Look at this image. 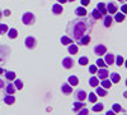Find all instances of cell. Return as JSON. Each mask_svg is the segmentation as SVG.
Returning <instances> with one entry per match:
<instances>
[{
    "mask_svg": "<svg viewBox=\"0 0 127 115\" xmlns=\"http://www.w3.org/2000/svg\"><path fill=\"white\" fill-rule=\"evenodd\" d=\"M97 69H98L97 65H90V67H89V72L93 73V74H95V73H97Z\"/></svg>",
    "mask_w": 127,
    "mask_h": 115,
    "instance_id": "ab89813d",
    "label": "cell"
},
{
    "mask_svg": "<svg viewBox=\"0 0 127 115\" xmlns=\"http://www.w3.org/2000/svg\"><path fill=\"white\" fill-rule=\"evenodd\" d=\"M34 20H36L34 14H33V13H31V12H26V13L23 14V17H22V22H23L24 24H27V26L33 24V23H34Z\"/></svg>",
    "mask_w": 127,
    "mask_h": 115,
    "instance_id": "7a4b0ae2",
    "label": "cell"
},
{
    "mask_svg": "<svg viewBox=\"0 0 127 115\" xmlns=\"http://www.w3.org/2000/svg\"><path fill=\"white\" fill-rule=\"evenodd\" d=\"M92 18H93V19H95V20H98V19H100V18H102V14H100V12H99V10H98L97 8H95V9L93 10V12H92Z\"/></svg>",
    "mask_w": 127,
    "mask_h": 115,
    "instance_id": "83f0119b",
    "label": "cell"
},
{
    "mask_svg": "<svg viewBox=\"0 0 127 115\" xmlns=\"http://www.w3.org/2000/svg\"><path fill=\"white\" fill-rule=\"evenodd\" d=\"M88 113H89V110H88V109H85V108H81V109H80V110H79L76 114H79V115H83V114H88Z\"/></svg>",
    "mask_w": 127,
    "mask_h": 115,
    "instance_id": "f35d334b",
    "label": "cell"
},
{
    "mask_svg": "<svg viewBox=\"0 0 127 115\" xmlns=\"http://www.w3.org/2000/svg\"><path fill=\"white\" fill-rule=\"evenodd\" d=\"M8 26L6 24H0V35H1V33H6L8 32Z\"/></svg>",
    "mask_w": 127,
    "mask_h": 115,
    "instance_id": "8d00e7d4",
    "label": "cell"
},
{
    "mask_svg": "<svg viewBox=\"0 0 127 115\" xmlns=\"http://www.w3.org/2000/svg\"><path fill=\"white\" fill-rule=\"evenodd\" d=\"M89 85H90L92 87H97V86L99 85V79H98L97 77H92V78L89 79Z\"/></svg>",
    "mask_w": 127,
    "mask_h": 115,
    "instance_id": "f546056e",
    "label": "cell"
},
{
    "mask_svg": "<svg viewBox=\"0 0 127 115\" xmlns=\"http://www.w3.org/2000/svg\"><path fill=\"white\" fill-rule=\"evenodd\" d=\"M8 36H9V38H15L17 36H18V31L15 29V28H10V29H8Z\"/></svg>",
    "mask_w": 127,
    "mask_h": 115,
    "instance_id": "484cf974",
    "label": "cell"
},
{
    "mask_svg": "<svg viewBox=\"0 0 127 115\" xmlns=\"http://www.w3.org/2000/svg\"><path fill=\"white\" fill-rule=\"evenodd\" d=\"M93 28V22L92 18L88 19L85 17H78L69 22L66 27V33L72 41H78L85 35H89V32Z\"/></svg>",
    "mask_w": 127,
    "mask_h": 115,
    "instance_id": "6da1fadb",
    "label": "cell"
},
{
    "mask_svg": "<svg viewBox=\"0 0 127 115\" xmlns=\"http://www.w3.org/2000/svg\"><path fill=\"white\" fill-rule=\"evenodd\" d=\"M1 73H4V69H3V68H0V74H1Z\"/></svg>",
    "mask_w": 127,
    "mask_h": 115,
    "instance_id": "7dc6e473",
    "label": "cell"
},
{
    "mask_svg": "<svg viewBox=\"0 0 127 115\" xmlns=\"http://www.w3.org/2000/svg\"><path fill=\"white\" fill-rule=\"evenodd\" d=\"M103 17H104V20H103L104 27H111V26H112V22H113L112 15H111V14H105V15H103Z\"/></svg>",
    "mask_w": 127,
    "mask_h": 115,
    "instance_id": "5bb4252c",
    "label": "cell"
},
{
    "mask_svg": "<svg viewBox=\"0 0 127 115\" xmlns=\"http://www.w3.org/2000/svg\"><path fill=\"white\" fill-rule=\"evenodd\" d=\"M67 82H69L70 86H78L79 85V78L76 76H70L67 78Z\"/></svg>",
    "mask_w": 127,
    "mask_h": 115,
    "instance_id": "ac0fdd59",
    "label": "cell"
},
{
    "mask_svg": "<svg viewBox=\"0 0 127 115\" xmlns=\"http://www.w3.org/2000/svg\"><path fill=\"white\" fill-rule=\"evenodd\" d=\"M3 13H4V15H5V17H9V15H10V13H12V12H10L9 9H6V10H4Z\"/></svg>",
    "mask_w": 127,
    "mask_h": 115,
    "instance_id": "b9f144b4",
    "label": "cell"
},
{
    "mask_svg": "<svg viewBox=\"0 0 127 115\" xmlns=\"http://www.w3.org/2000/svg\"><path fill=\"white\" fill-rule=\"evenodd\" d=\"M4 86H5L4 81H3V79H0V90H1V88H4Z\"/></svg>",
    "mask_w": 127,
    "mask_h": 115,
    "instance_id": "7bdbcfd3",
    "label": "cell"
},
{
    "mask_svg": "<svg viewBox=\"0 0 127 115\" xmlns=\"http://www.w3.org/2000/svg\"><path fill=\"white\" fill-rule=\"evenodd\" d=\"M105 53H107V47H105L104 45L99 44V45H95V46H94V54H95V55L102 56V55H104Z\"/></svg>",
    "mask_w": 127,
    "mask_h": 115,
    "instance_id": "277c9868",
    "label": "cell"
},
{
    "mask_svg": "<svg viewBox=\"0 0 127 115\" xmlns=\"http://www.w3.org/2000/svg\"><path fill=\"white\" fill-rule=\"evenodd\" d=\"M95 93H97L98 96H100V97H104V96H107V90L105 88H103V87H95Z\"/></svg>",
    "mask_w": 127,
    "mask_h": 115,
    "instance_id": "ffe728a7",
    "label": "cell"
},
{
    "mask_svg": "<svg viewBox=\"0 0 127 115\" xmlns=\"http://www.w3.org/2000/svg\"><path fill=\"white\" fill-rule=\"evenodd\" d=\"M122 12H123V13H126V4H123V5H122Z\"/></svg>",
    "mask_w": 127,
    "mask_h": 115,
    "instance_id": "f6af8a7d",
    "label": "cell"
},
{
    "mask_svg": "<svg viewBox=\"0 0 127 115\" xmlns=\"http://www.w3.org/2000/svg\"><path fill=\"white\" fill-rule=\"evenodd\" d=\"M24 44H26V47H28V49H34L36 45H37V41H36L34 37L28 36V37L24 40Z\"/></svg>",
    "mask_w": 127,
    "mask_h": 115,
    "instance_id": "5b68a950",
    "label": "cell"
},
{
    "mask_svg": "<svg viewBox=\"0 0 127 115\" xmlns=\"http://www.w3.org/2000/svg\"><path fill=\"white\" fill-rule=\"evenodd\" d=\"M62 67L65 69H71L74 67V60L70 58V56H66L62 59Z\"/></svg>",
    "mask_w": 127,
    "mask_h": 115,
    "instance_id": "52a82bcc",
    "label": "cell"
},
{
    "mask_svg": "<svg viewBox=\"0 0 127 115\" xmlns=\"http://www.w3.org/2000/svg\"><path fill=\"white\" fill-rule=\"evenodd\" d=\"M10 53V49L9 47H6V46H0V63L1 61H4L5 59H6V56H8V54Z\"/></svg>",
    "mask_w": 127,
    "mask_h": 115,
    "instance_id": "8992f818",
    "label": "cell"
},
{
    "mask_svg": "<svg viewBox=\"0 0 127 115\" xmlns=\"http://www.w3.org/2000/svg\"><path fill=\"white\" fill-rule=\"evenodd\" d=\"M113 114H116L113 110H111V111H107V115H113Z\"/></svg>",
    "mask_w": 127,
    "mask_h": 115,
    "instance_id": "ee69618b",
    "label": "cell"
},
{
    "mask_svg": "<svg viewBox=\"0 0 127 115\" xmlns=\"http://www.w3.org/2000/svg\"><path fill=\"white\" fill-rule=\"evenodd\" d=\"M79 64H80V65H88V64H89V59H88L87 56H81V58L79 59Z\"/></svg>",
    "mask_w": 127,
    "mask_h": 115,
    "instance_id": "836d02e7",
    "label": "cell"
},
{
    "mask_svg": "<svg viewBox=\"0 0 127 115\" xmlns=\"http://www.w3.org/2000/svg\"><path fill=\"white\" fill-rule=\"evenodd\" d=\"M59 3H61V4H64V3H67V0H57Z\"/></svg>",
    "mask_w": 127,
    "mask_h": 115,
    "instance_id": "bcb514c9",
    "label": "cell"
},
{
    "mask_svg": "<svg viewBox=\"0 0 127 115\" xmlns=\"http://www.w3.org/2000/svg\"><path fill=\"white\" fill-rule=\"evenodd\" d=\"M60 41H61V44H62V45H66V46L70 45V44H72V40H71L69 36H62Z\"/></svg>",
    "mask_w": 127,
    "mask_h": 115,
    "instance_id": "4316f807",
    "label": "cell"
},
{
    "mask_svg": "<svg viewBox=\"0 0 127 115\" xmlns=\"http://www.w3.org/2000/svg\"><path fill=\"white\" fill-rule=\"evenodd\" d=\"M14 87H15V90H22L23 88V82L20 81V79H14Z\"/></svg>",
    "mask_w": 127,
    "mask_h": 115,
    "instance_id": "4dcf8cb0",
    "label": "cell"
},
{
    "mask_svg": "<svg viewBox=\"0 0 127 115\" xmlns=\"http://www.w3.org/2000/svg\"><path fill=\"white\" fill-rule=\"evenodd\" d=\"M1 15H3V13H1V12H0V18H1Z\"/></svg>",
    "mask_w": 127,
    "mask_h": 115,
    "instance_id": "681fc988",
    "label": "cell"
},
{
    "mask_svg": "<svg viewBox=\"0 0 127 115\" xmlns=\"http://www.w3.org/2000/svg\"><path fill=\"white\" fill-rule=\"evenodd\" d=\"M67 1H70V3H71V1H75V0H67Z\"/></svg>",
    "mask_w": 127,
    "mask_h": 115,
    "instance_id": "c3c4849f",
    "label": "cell"
},
{
    "mask_svg": "<svg viewBox=\"0 0 127 115\" xmlns=\"http://www.w3.org/2000/svg\"><path fill=\"white\" fill-rule=\"evenodd\" d=\"M97 9L100 12L102 15H105V14H107V8H105V4H104V3H98Z\"/></svg>",
    "mask_w": 127,
    "mask_h": 115,
    "instance_id": "603a6c76",
    "label": "cell"
},
{
    "mask_svg": "<svg viewBox=\"0 0 127 115\" xmlns=\"http://www.w3.org/2000/svg\"><path fill=\"white\" fill-rule=\"evenodd\" d=\"M88 100L90 101V102H97V96H95V93H89L88 95Z\"/></svg>",
    "mask_w": 127,
    "mask_h": 115,
    "instance_id": "d590c367",
    "label": "cell"
},
{
    "mask_svg": "<svg viewBox=\"0 0 127 115\" xmlns=\"http://www.w3.org/2000/svg\"><path fill=\"white\" fill-rule=\"evenodd\" d=\"M111 86H112V82H111V81H108L107 78H105V79H102V87H103V88L107 90V88H109Z\"/></svg>",
    "mask_w": 127,
    "mask_h": 115,
    "instance_id": "1f68e13d",
    "label": "cell"
},
{
    "mask_svg": "<svg viewBox=\"0 0 127 115\" xmlns=\"http://www.w3.org/2000/svg\"><path fill=\"white\" fill-rule=\"evenodd\" d=\"M61 91L65 95H70L72 92V86H70L69 83H64V85H61Z\"/></svg>",
    "mask_w": 127,
    "mask_h": 115,
    "instance_id": "9c48e42d",
    "label": "cell"
},
{
    "mask_svg": "<svg viewBox=\"0 0 127 115\" xmlns=\"http://www.w3.org/2000/svg\"><path fill=\"white\" fill-rule=\"evenodd\" d=\"M90 42V36L89 35H85V36H83L79 41H78V44L79 45H84V46H85V45H88Z\"/></svg>",
    "mask_w": 127,
    "mask_h": 115,
    "instance_id": "d6986e66",
    "label": "cell"
},
{
    "mask_svg": "<svg viewBox=\"0 0 127 115\" xmlns=\"http://www.w3.org/2000/svg\"><path fill=\"white\" fill-rule=\"evenodd\" d=\"M75 14H76V17H85L87 15V10H85L84 6H78L75 9Z\"/></svg>",
    "mask_w": 127,
    "mask_h": 115,
    "instance_id": "e0dca14e",
    "label": "cell"
},
{
    "mask_svg": "<svg viewBox=\"0 0 127 115\" xmlns=\"http://www.w3.org/2000/svg\"><path fill=\"white\" fill-rule=\"evenodd\" d=\"M4 73H5L4 76H5V78H6L8 81H14V79L17 78V76H15L14 72H10V70H9V72H4Z\"/></svg>",
    "mask_w": 127,
    "mask_h": 115,
    "instance_id": "cb8c5ba5",
    "label": "cell"
},
{
    "mask_svg": "<svg viewBox=\"0 0 127 115\" xmlns=\"http://www.w3.org/2000/svg\"><path fill=\"white\" fill-rule=\"evenodd\" d=\"M69 47H67V51L71 54V55H75V54H78V46L75 45V44H70V45H67Z\"/></svg>",
    "mask_w": 127,
    "mask_h": 115,
    "instance_id": "44dd1931",
    "label": "cell"
},
{
    "mask_svg": "<svg viewBox=\"0 0 127 115\" xmlns=\"http://www.w3.org/2000/svg\"><path fill=\"white\" fill-rule=\"evenodd\" d=\"M104 109V105L103 104H95V105L92 108V110L94 111V113H99V111H102Z\"/></svg>",
    "mask_w": 127,
    "mask_h": 115,
    "instance_id": "f1b7e54d",
    "label": "cell"
},
{
    "mask_svg": "<svg viewBox=\"0 0 127 115\" xmlns=\"http://www.w3.org/2000/svg\"><path fill=\"white\" fill-rule=\"evenodd\" d=\"M109 77H111V82L112 83H118L121 81V76L118 74V73H109Z\"/></svg>",
    "mask_w": 127,
    "mask_h": 115,
    "instance_id": "7402d4cb",
    "label": "cell"
},
{
    "mask_svg": "<svg viewBox=\"0 0 127 115\" xmlns=\"http://www.w3.org/2000/svg\"><path fill=\"white\" fill-rule=\"evenodd\" d=\"M3 101L6 104V105H13V104L15 102V97L13 96V95H6L4 96V99H3Z\"/></svg>",
    "mask_w": 127,
    "mask_h": 115,
    "instance_id": "7c38bea8",
    "label": "cell"
},
{
    "mask_svg": "<svg viewBox=\"0 0 127 115\" xmlns=\"http://www.w3.org/2000/svg\"><path fill=\"white\" fill-rule=\"evenodd\" d=\"M112 110L114 113H120L121 111V105H120V104H114V105L112 106Z\"/></svg>",
    "mask_w": 127,
    "mask_h": 115,
    "instance_id": "74e56055",
    "label": "cell"
},
{
    "mask_svg": "<svg viewBox=\"0 0 127 115\" xmlns=\"http://www.w3.org/2000/svg\"><path fill=\"white\" fill-rule=\"evenodd\" d=\"M64 12V8H62V4H54V5H52V13H54V14H61Z\"/></svg>",
    "mask_w": 127,
    "mask_h": 115,
    "instance_id": "30bf717a",
    "label": "cell"
},
{
    "mask_svg": "<svg viewBox=\"0 0 127 115\" xmlns=\"http://www.w3.org/2000/svg\"><path fill=\"white\" fill-rule=\"evenodd\" d=\"M125 18H126V15L123 13H117V12L114 13V20L116 22H123Z\"/></svg>",
    "mask_w": 127,
    "mask_h": 115,
    "instance_id": "d4e9b609",
    "label": "cell"
},
{
    "mask_svg": "<svg viewBox=\"0 0 127 115\" xmlns=\"http://www.w3.org/2000/svg\"><path fill=\"white\" fill-rule=\"evenodd\" d=\"M89 3H90V0H81V5L83 6H87Z\"/></svg>",
    "mask_w": 127,
    "mask_h": 115,
    "instance_id": "60d3db41",
    "label": "cell"
},
{
    "mask_svg": "<svg viewBox=\"0 0 127 115\" xmlns=\"http://www.w3.org/2000/svg\"><path fill=\"white\" fill-rule=\"evenodd\" d=\"M104 55H105V58H104L105 64H107V65H112L114 63V55L113 54H107V53H105Z\"/></svg>",
    "mask_w": 127,
    "mask_h": 115,
    "instance_id": "2e32d148",
    "label": "cell"
},
{
    "mask_svg": "<svg viewBox=\"0 0 127 115\" xmlns=\"http://www.w3.org/2000/svg\"><path fill=\"white\" fill-rule=\"evenodd\" d=\"M95 65L99 67V68H107V64H105V61H104L103 59H100V58L97 60V63H95Z\"/></svg>",
    "mask_w": 127,
    "mask_h": 115,
    "instance_id": "d6a6232c",
    "label": "cell"
},
{
    "mask_svg": "<svg viewBox=\"0 0 127 115\" xmlns=\"http://www.w3.org/2000/svg\"><path fill=\"white\" fill-rule=\"evenodd\" d=\"M4 88H5V93H8V95H13L15 92V87L13 83H8V85L4 86Z\"/></svg>",
    "mask_w": 127,
    "mask_h": 115,
    "instance_id": "9a60e30c",
    "label": "cell"
},
{
    "mask_svg": "<svg viewBox=\"0 0 127 115\" xmlns=\"http://www.w3.org/2000/svg\"><path fill=\"white\" fill-rule=\"evenodd\" d=\"M84 106H85V104H84L83 101H75V102H74L72 104V110H74V113H78L81 108H84Z\"/></svg>",
    "mask_w": 127,
    "mask_h": 115,
    "instance_id": "8fae6325",
    "label": "cell"
},
{
    "mask_svg": "<svg viewBox=\"0 0 127 115\" xmlns=\"http://www.w3.org/2000/svg\"><path fill=\"white\" fill-rule=\"evenodd\" d=\"M95 74H98L97 78L102 81V79H105V78L109 77V72H108L107 68H100V69H97V73H95Z\"/></svg>",
    "mask_w": 127,
    "mask_h": 115,
    "instance_id": "3957f363",
    "label": "cell"
},
{
    "mask_svg": "<svg viewBox=\"0 0 127 115\" xmlns=\"http://www.w3.org/2000/svg\"><path fill=\"white\" fill-rule=\"evenodd\" d=\"M123 61H125V59L122 58V55H118L117 58H116V65H118V67H122Z\"/></svg>",
    "mask_w": 127,
    "mask_h": 115,
    "instance_id": "e575fe53",
    "label": "cell"
},
{
    "mask_svg": "<svg viewBox=\"0 0 127 115\" xmlns=\"http://www.w3.org/2000/svg\"><path fill=\"white\" fill-rule=\"evenodd\" d=\"M118 1H121V3H122V1H123V0H118Z\"/></svg>",
    "mask_w": 127,
    "mask_h": 115,
    "instance_id": "f907efd6",
    "label": "cell"
},
{
    "mask_svg": "<svg viewBox=\"0 0 127 115\" xmlns=\"http://www.w3.org/2000/svg\"><path fill=\"white\" fill-rule=\"evenodd\" d=\"M105 8H107V13L114 14L116 12H117V5H116L114 3H108L107 5H105Z\"/></svg>",
    "mask_w": 127,
    "mask_h": 115,
    "instance_id": "4fadbf2b",
    "label": "cell"
},
{
    "mask_svg": "<svg viewBox=\"0 0 127 115\" xmlns=\"http://www.w3.org/2000/svg\"><path fill=\"white\" fill-rule=\"evenodd\" d=\"M75 99H76L78 101H84V100L87 99V92L84 91V90L76 91V92H75Z\"/></svg>",
    "mask_w": 127,
    "mask_h": 115,
    "instance_id": "ba28073f",
    "label": "cell"
}]
</instances>
